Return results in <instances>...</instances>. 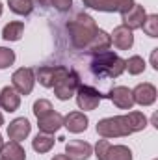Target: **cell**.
<instances>
[{"label":"cell","instance_id":"obj_1","mask_svg":"<svg viewBox=\"0 0 158 160\" xmlns=\"http://www.w3.org/2000/svg\"><path fill=\"white\" fill-rule=\"evenodd\" d=\"M147 127V118L141 112H128L125 116L104 118L97 123V134L101 138H123L140 132Z\"/></svg>","mask_w":158,"mask_h":160},{"label":"cell","instance_id":"obj_2","mask_svg":"<svg viewBox=\"0 0 158 160\" xmlns=\"http://www.w3.org/2000/svg\"><path fill=\"white\" fill-rule=\"evenodd\" d=\"M67 30H69V38H71L73 47H77L80 50H86V47L95 38L99 26L91 15L78 13V15H75L73 21L67 22Z\"/></svg>","mask_w":158,"mask_h":160},{"label":"cell","instance_id":"obj_3","mask_svg":"<svg viewBox=\"0 0 158 160\" xmlns=\"http://www.w3.org/2000/svg\"><path fill=\"white\" fill-rule=\"evenodd\" d=\"M125 71V60L112 52L104 50L99 54H93L91 60V73L95 77H108V78H117L119 75Z\"/></svg>","mask_w":158,"mask_h":160},{"label":"cell","instance_id":"obj_4","mask_svg":"<svg viewBox=\"0 0 158 160\" xmlns=\"http://www.w3.org/2000/svg\"><path fill=\"white\" fill-rule=\"evenodd\" d=\"M97 160H132V151L126 145H112L106 138L99 140L97 145L93 147Z\"/></svg>","mask_w":158,"mask_h":160},{"label":"cell","instance_id":"obj_5","mask_svg":"<svg viewBox=\"0 0 158 160\" xmlns=\"http://www.w3.org/2000/svg\"><path fill=\"white\" fill-rule=\"evenodd\" d=\"M67 73H69V67L65 65H41L36 71V80L43 88H54Z\"/></svg>","mask_w":158,"mask_h":160},{"label":"cell","instance_id":"obj_6","mask_svg":"<svg viewBox=\"0 0 158 160\" xmlns=\"http://www.w3.org/2000/svg\"><path fill=\"white\" fill-rule=\"evenodd\" d=\"M77 104H78L80 110H95L99 104H101V101L104 99V95L99 91V89H95L93 86H86V84H80L78 89H77Z\"/></svg>","mask_w":158,"mask_h":160},{"label":"cell","instance_id":"obj_7","mask_svg":"<svg viewBox=\"0 0 158 160\" xmlns=\"http://www.w3.org/2000/svg\"><path fill=\"white\" fill-rule=\"evenodd\" d=\"M11 86L19 95H30L34 86H36V73L32 67H21L13 73L11 77Z\"/></svg>","mask_w":158,"mask_h":160},{"label":"cell","instance_id":"obj_8","mask_svg":"<svg viewBox=\"0 0 158 160\" xmlns=\"http://www.w3.org/2000/svg\"><path fill=\"white\" fill-rule=\"evenodd\" d=\"M78 86H80L78 73L73 71V69H69V73L54 86V95H56L60 101H69V99L77 93Z\"/></svg>","mask_w":158,"mask_h":160},{"label":"cell","instance_id":"obj_9","mask_svg":"<svg viewBox=\"0 0 158 160\" xmlns=\"http://www.w3.org/2000/svg\"><path fill=\"white\" fill-rule=\"evenodd\" d=\"M84 6L99 9V11H106V13H126L136 2L134 0H82Z\"/></svg>","mask_w":158,"mask_h":160},{"label":"cell","instance_id":"obj_10","mask_svg":"<svg viewBox=\"0 0 158 160\" xmlns=\"http://www.w3.org/2000/svg\"><path fill=\"white\" fill-rule=\"evenodd\" d=\"M104 99H110V101H112L117 108H121V110H132V106H134L132 89L126 88V86H116V88H112V89L104 95Z\"/></svg>","mask_w":158,"mask_h":160},{"label":"cell","instance_id":"obj_11","mask_svg":"<svg viewBox=\"0 0 158 160\" xmlns=\"http://www.w3.org/2000/svg\"><path fill=\"white\" fill-rule=\"evenodd\" d=\"M132 99H134V104L151 106V104H155V101H156V88H155L151 82L138 84V86L132 89Z\"/></svg>","mask_w":158,"mask_h":160},{"label":"cell","instance_id":"obj_12","mask_svg":"<svg viewBox=\"0 0 158 160\" xmlns=\"http://www.w3.org/2000/svg\"><path fill=\"white\" fill-rule=\"evenodd\" d=\"M65 155L71 160H87L93 155V147L82 140H69L65 143Z\"/></svg>","mask_w":158,"mask_h":160},{"label":"cell","instance_id":"obj_13","mask_svg":"<svg viewBox=\"0 0 158 160\" xmlns=\"http://www.w3.org/2000/svg\"><path fill=\"white\" fill-rule=\"evenodd\" d=\"M145 17H147L145 8H143V6H140V4H134V6L126 11V13H121L123 26L130 28L132 32H134V30H138V28H141V24H143Z\"/></svg>","mask_w":158,"mask_h":160},{"label":"cell","instance_id":"obj_14","mask_svg":"<svg viewBox=\"0 0 158 160\" xmlns=\"http://www.w3.org/2000/svg\"><path fill=\"white\" fill-rule=\"evenodd\" d=\"M30 130H32V125H30V121L26 119V118H17V119H13L7 125V136H9V140L19 142V143L24 138L30 136Z\"/></svg>","mask_w":158,"mask_h":160},{"label":"cell","instance_id":"obj_15","mask_svg":"<svg viewBox=\"0 0 158 160\" xmlns=\"http://www.w3.org/2000/svg\"><path fill=\"white\" fill-rule=\"evenodd\" d=\"M110 38H112V43L117 47L119 50H128L134 45V32L130 28L123 26V24H119V26L114 28V32L110 34Z\"/></svg>","mask_w":158,"mask_h":160},{"label":"cell","instance_id":"obj_16","mask_svg":"<svg viewBox=\"0 0 158 160\" xmlns=\"http://www.w3.org/2000/svg\"><path fill=\"white\" fill-rule=\"evenodd\" d=\"M89 125V119L84 112H69L67 116H63V127L73 132V134H80L87 128Z\"/></svg>","mask_w":158,"mask_h":160},{"label":"cell","instance_id":"obj_17","mask_svg":"<svg viewBox=\"0 0 158 160\" xmlns=\"http://www.w3.org/2000/svg\"><path fill=\"white\" fill-rule=\"evenodd\" d=\"M0 106L6 112H15L21 106V95L15 91L13 86H6L0 91Z\"/></svg>","mask_w":158,"mask_h":160},{"label":"cell","instance_id":"obj_18","mask_svg":"<svg viewBox=\"0 0 158 160\" xmlns=\"http://www.w3.org/2000/svg\"><path fill=\"white\" fill-rule=\"evenodd\" d=\"M37 127H39L41 132H45V134H54V132H58L62 127H63V116L60 114V112H50V114H47L45 118H39L37 119Z\"/></svg>","mask_w":158,"mask_h":160},{"label":"cell","instance_id":"obj_19","mask_svg":"<svg viewBox=\"0 0 158 160\" xmlns=\"http://www.w3.org/2000/svg\"><path fill=\"white\" fill-rule=\"evenodd\" d=\"M110 45H112V38H110V34L99 28V30H97V34H95V38H93V39H91V43L86 47V50H84V52H89V54H99V52L108 50V48H110Z\"/></svg>","mask_w":158,"mask_h":160},{"label":"cell","instance_id":"obj_20","mask_svg":"<svg viewBox=\"0 0 158 160\" xmlns=\"http://www.w3.org/2000/svg\"><path fill=\"white\" fill-rule=\"evenodd\" d=\"M0 160H26V151L21 147L19 142L9 140L0 149Z\"/></svg>","mask_w":158,"mask_h":160},{"label":"cell","instance_id":"obj_21","mask_svg":"<svg viewBox=\"0 0 158 160\" xmlns=\"http://www.w3.org/2000/svg\"><path fill=\"white\" fill-rule=\"evenodd\" d=\"M32 147L36 153H48L52 147H54V136L52 134H45V132H39L34 140H32Z\"/></svg>","mask_w":158,"mask_h":160},{"label":"cell","instance_id":"obj_22","mask_svg":"<svg viewBox=\"0 0 158 160\" xmlns=\"http://www.w3.org/2000/svg\"><path fill=\"white\" fill-rule=\"evenodd\" d=\"M22 32H24V22L13 21V22H7L2 28V38L6 41H19L22 38Z\"/></svg>","mask_w":158,"mask_h":160},{"label":"cell","instance_id":"obj_23","mask_svg":"<svg viewBox=\"0 0 158 160\" xmlns=\"http://www.w3.org/2000/svg\"><path fill=\"white\" fill-rule=\"evenodd\" d=\"M145 60L141 56H130L128 60H125V71H128L130 75H141L145 71Z\"/></svg>","mask_w":158,"mask_h":160},{"label":"cell","instance_id":"obj_24","mask_svg":"<svg viewBox=\"0 0 158 160\" xmlns=\"http://www.w3.org/2000/svg\"><path fill=\"white\" fill-rule=\"evenodd\" d=\"M7 6L17 15H30L34 11V2L32 0H7Z\"/></svg>","mask_w":158,"mask_h":160},{"label":"cell","instance_id":"obj_25","mask_svg":"<svg viewBox=\"0 0 158 160\" xmlns=\"http://www.w3.org/2000/svg\"><path fill=\"white\" fill-rule=\"evenodd\" d=\"M143 32L149 36V38H158V15L153 13V15H147L143 24H141Z\"/></svg>","mask_w":158,"mask_h":160},{"label":"cell","instance_id":"obj_26","mask_svg":"<svg viewBox=\"0 0 158 160\" xmlns=\"http://www.w3.org/2000/svg\"><path fill=\"white\" fill-rule=\"evenodd\" d=\"M54 108H52V104H50V101H47V99H39V101H36L34 102V116L39 119V118H45L47 114H50Z\"/></svg>","mask_w":158,"mask_h":160},{"label":"cell","instance_id":"obj_27","mask_svg":"<svg viewBox=\"0 0 158 160\" xmlns=\"http://www.w3.org/2000/svg\"><path fill=\"white\" fill-rule=\"evenodd\" d=\"M15 62V52L11 48L0 47V69H7L9 65H13Z\"/></svg>","mask_w":158,"mask_h":160},{"label":"cell","instance_id":"obj_28","mask_svg":"<svg viewBox=\"0 0 158 160\" xmlns=\"http://www.w3.org/2000/svg\"><path fill=\"white\" fill-rule=\"evenodd\" d=\"M50 6H54L58 11H67L73 6V0H50Z\"/></svg>","mask_w":158,"mask_h":160},{"label":"cell","instance_id":"obj_29","mask_svg":"<svg viewBox=\"0 0 158 160\" xmlns=\"http://www.w3.org/2000/svg\"><path fill=\"white\" fill-rule=\"evenodd\" d=\"M156 54H158V48H153V52H151V65L155 67L158 71V63H156Z\"/></svg>","mask_w":158,"mask_h":160},{"label":"cell","instance_id":"obj_30","mask_svg":"<svg viewBox=\"0 0 158 160\" xmlns=\"http://www.w3.org/2000/svg\"><path fill=\"white\" fill-rule=\"evenodd\" d=\"M52 160H71V158H69L67 155H54V157H52Z\"/></svg>","mask_w":158,"mask_h":160},{"label":"cell","instance_id":"obj_31","mask_svg":"<svg viewBox=\"0 0 158 160\" xmlns=\"http://www.w3.org/2000/svg\"><path fill=\"white\" fill-rule=\"evenodd\" d=\"M32 2H37L39 6H48L50 4V0H32Z\"/></svg>","mask_w":158,"mask_h":160},{"label":"cell","instance_id":"obj_32","mask_svg":"<svg viewBox=\"0 0 158 160\" xmlns=\"http://www.w3.org/2000/svg\"><path fill=\"white\" fill-rule=\"evenodd\" d=\"M2 125H4V116L0 114V127H2Z\"/></svg>","mask_w":158,"mask_h":160},{"label":"cell","instance_id":"obj_33","mask_svg":"<svg viewBox=\"0 0 158 160\" xmlns=\"http://www.w3.org/2000/svg\"><path fill=\"white\" fill-rule=\"evenodd\" d=\"M2 145H4V140H2V136H0V149H2Z\"/></svg>","mask_w":158,"mask_h":160},{"label":"cell","instance_id":"obj_34","mask_svg":"<svg viewBox=\"0 0 158 160\" xmlns=\"http://www.w3.org/2000/svg\"><path fill=\"white\" fill-rule=\"evenodd\" d=\"M2 11H4V6H2V2H0V15H2Z\"/></svg>","mask_w":158,"mask_h":160},{"label":"cell","instance_id":"obj_35","mask_svg":"<svg viewBox=\"0 0 158 160\" xmlns=\"http://www.w3.org/2000/svg\"><path fill=\"white\" fill-rule=\"evenodd\" d=\"M155 160H156V158H155Z\"/></svg>","mask_w":158,"mask_h":160}]
</instances>
